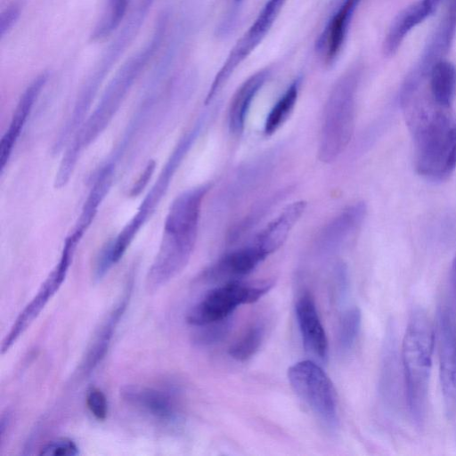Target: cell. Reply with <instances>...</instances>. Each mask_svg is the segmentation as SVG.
<instances>
[{"label":"cell","mask_w":456,"mask_h":456,"mask_svg":"<svg viewBox=\"0 0 456 456\" xmlns=\"http://www.w3.org/2000/svg\"><path fill=\"white\" fill-rule=\"evenodd\" d=\"M167 25L168 13L163 12L156 20L151 37L119 68L109 82L96 107L74 134L63 154L54 178L56 189H61L69 183L83 151L111 122L134 82L160 48Z\"/></svg>","instance_id":"6da1fadb"},{"label":"cell","mask_w":456,"mask_h":456,"mask_svg":"<svg viewBox=\"0 0 456 456\" xmlns=\"http://www.w3.org/2000/svg\"><path fill=\"white\" fill-rule=\"evenodd\" d=\"M210 188L211 183H207L188 189L172 202L158 253L147 274L149 292L165 286L187 265L197 240L202 202Z\"/></svg>","instance_id":"7a4b0ae2"},{"label":"cell","mask_w":456,"mask_h":456,"mask_svg":"<svg viewBox=\"0 0 456 456\" xmlns=\"http://www.w3.org/2000/svg\"><path fill=\"white\" fill-rule=\"evenodd\" d=\"M434 330L426 311L414 308L410 315L401 346V363L405 403L415 426L425 424L434 350Z\"/></svg>","instance_id":"3957f363"},{"label":"cell","mask_w":456,"mask_h":456,"mask_svg":"<svg viewBox=\"0 0 456 456\" xmlns=\"http://www.w3.org/2000/svg\"><path fill=\"white\" fill-rule=\"evenodd\" d=\"M416 168L430 180H444L456 167V122L448 109L439 108L410 127Z\"/></svg>","instance_id":"277c9868"},{"label":"cell","mask_w":456,"mask_h":456,"mask_svg":"<svg viewBox=\"0 0 456 456\" xmlns=\"http://www.w3.org/2000/svg\"><path fill=\"white\" fill-rule=\"evenodd\" d=\"M359 74L350 70L335 83L327 99L320 135L318 157L331 163L351 141L355 120V101Z\"/></svg>","instance_id":"5b68a950"},{"label":"cell","mask_w":456,"mask_h":456,"mask_svg":"<svg viewBox=\"0 0 456 456\" xmlns=\"http://www.w3.org/2000/svg\"><path fill=\"white\" fill-rule=\"evenodd\" d=\"M207 114H202L194 126L180 138L159 172L157 180L139 206L136 214L124 226L119 233L108 243L110 255L115 264L118 263L123 257L134 237L149 218H151L156 208H158L159 202L166 195L172 179L183 162V159L200 136L207 122Z\"/></svg>","instance_id":"8992f818"},{"label":"cell","mask_w":456,"mask_h":456,"mask_svg":"<svg viewBox=\"0 0 456 456\" xmlns=\"http://www.w3.org/2000/svg\"><path fill=\"white\" fill-rule=\"evenodd\" d=\"M290 386L298 398L329 430L338 424L337 395L331 380L316 362H298L288 370Z\"/></svg>","instance_id":"52a82bcc"},{"label":"cell","mask_w":456,"mask_h":456,"mask_svg":"<svg viewBox=\"0 0 456 456\" xmlns=\"http://www.w3.org/2000/svg\"><path fill=\"white\" fill-rule=\"evenodd\" d=\"M154 1L138 0L137 5L129 19L106 48L99 62L83 85L72 110L75 118L82 119L86 117V113L106 76L119 60L126 47L136 37Z\"/></svg>","instance_id":"ba28073f"},{"label":"cell","mask_w":456,"mask_h":456,"mask_svg":"<svg viewBox=\"0 0 456 456\" xmlns=\"http://www.w3.org/2000/svg\"><path fill=\"white\" fill-rule=\"evenodd\" d=\"M270 281L249 284L232 281L208 291L187 314L189 324L200 327L232 317L234 310L244 304H251L261 298L273 287Z\"/></svg>","instance_id":"9c48e42d"},{"label":"cell","mask_w":456,"mask_h":456,"mask_svg":"<svg viewBox=\"0 0 456 456\" xmlns=\"http://www.w3.org/2000/svg\"><path fill=\"white\" fill-rule=\"evenodd\" d=\"M82 236L71 232L65 240L59 259L30 302L26 305L11 326L2 344V354L7 352L39 315L66 279Z\"/></svg>","instance_id":"30bf717a"},{"label":"cell","mask_w":456,"mask_h":456,"mask_svg":"<svg viewBox=\"0 0 456 456\" xmlns=\"http://www.w3.org/2000/svg\"><path fill=\"white\" fill-rule=\"evenodd\" d=\"M287 0H267L254 22L231 49L207 94L209 104L225 86L235 69L251 54L268 34Z\"/></svg>","instance_id":"8fae6325"},{"label":"cell","mask_w":456,"mask_h":456,"mask_svg":"<svg viewBox=\"0 0 456 456\" xmlns=\"http://www.w3.org/2000/svg\"><path fill=\"white\" fill-rule=\"evenodd\" d=\"M439 375L444 409L452 418L456 413V317L443 305L437 318Z\"/></svg>","instance_id":"7c38bea8"},{"label":"cell","mask_w":456,"mask_h":456,"mask_svg":"<svg viewBox=\"0 0 456 456\" xmlns=\"http://www.w3.org/2000/svg\"><path fill=\"white\" fill-rule=\"evenodd\" d=\"M120 395L127 404L159 421L174 423L181 416L180 401L173 389L128 385Z\"/></svg>","instance_id":"4fadbf2b"},{"label":"cell","mask_w":456,"mask_h":456,"mask_svg":"<svg viewBox=\"0 0 456 456\" xmlns=\"http://www.w3.org/2000/svg\"><path fill=\"white\" fill-rule=\"evenodd\" d=\"M366 213V205L362 201L346 208L320 232L315 240V252L328 256L340 251L358 233Z\"/></svg>","instance_id":"5bb4252c"},{"label":"cell","mask_w":456,"mask_h":456,"mask_svg":"<svg viewBox=\"0 0 456 456\" xmlns=\"http://www.w3.org/2000/svg\"><path fill=\"white\" fill-rule=\"evenodd\" d=\"M295 313L305 350L318 361L326 362L329 345L313 296L305 292L297 300Z\"/></svg>","instance_id":"9a60e30c"},{"label":"cell","mask_w":456,"mask_h":456,"mask_svg":"<svg viewBox=\"0 0 456 456\" xmlns=\"http://www.w3.org/2000/svg\"><path fill=\"white\" fill-rule=\"evenodd\" d=\"M49 73L44 71L35 77L21 94L12 113L9 126L0 142V170L4 171L12 150L32 112L33 107L44 89Z\"/></svg>","instance_id":"2e32d148"},{"label":"cell","mask_w":456,"mask_h":456,"mask_svg":"<svg viewBox=\"0 0 456 456\" xmlns=\"http://www.w3.org/2000/svg\"><path fill=\"white\" fill-rule=\"evenodd\" d=\"M267 256L253 242L226 253L204 273L209 281H239L252 273Z\"/></svg>","instance_id":"e0dca14e"},{"label":"cell","mask_w":456,"mask_h":456,"mask_svg":"<svg viewBox=\"0 0 456 456\" xmlns=\"http://www.w3.org/2000/svg\"><path fill=\"white\" fill-rule=\"evenodd\" d=\"M131 287L132 284L128 283L123 296L109 313V315L94 335L80 366L84 374H89L105 357L115 330L126 309L132 291Z\"/></svg>","instance_id":"ac0fdd59"},{"label":"cell","mask_w":456,"mask_h":456,"mask_svg":"<svg viewBox=\"0 0 456 456\" xmlns=\"http://www.w3.org/2000/svg\"><path fill=\"white\" fill-rule=\"evenodd\" d=\"M306 208V201L298 200L288 205L254 238L252 242L267 256L280 248L290 231L301 218Z\"/></svg>","instance_id":"d6986e66"},{"label":"cell","mask_w":456,"mask_h":456,"mask_svg":"<svg viewBox=\"0 0 456 456\" xmlns=\"http://www.w3.org/2000/svg\"><path fill=\"white\" fill-rule=\"evenodd\" d=\"M394 330L388 329L386 335L379 378V393L384 403L392 409L401 403L402 386L400 379L401 357L397 351ZM405 395V394H404Z\"/></svg>","instance_id":"ffe728a7"},{"label":"cell","mask_w":456,"mask_h":456,"mask_svg":"<svg viewBox=\"0 0 456 456\" xmlns=\"http://www.w3.org/2000/svg\"><path fill=\"white\" fill-rule=\"evenodd\" d=\"M358 3L359 0H344L321 35L318 48L327 64L339 54Z\"/></svg>","instance_id":"44dd1931"},{"label":"cell","mask_w":456,"mask_h":456,"mask_svg":"<svg viewBox=\"0 0 456 456\" xmlns=\"http://www.w3.org/2000/svg\"><path fill=\"white\" fill-rule=\"evenodd\" d=\"M268 77L267 69L258 70L248 77L236 90L228 112L229 128L233 134L239 135L242 133L252 102Z\"/></svg>","instance_id":"7402d4cb"},{"label":"cell","mask_w":456,"mask_h":456,"mask_svg":"<svg viewBox=\"0 0 456 456\" xmlns=\"http://www.w3.org/2000/svg\"><path fill=\"white\" fill-rule=\"evenodd\" d=\"M428 77L433 100L442 108L450 109L456 95V67L441 60L432 67Z\"/></svg>","instance_id":"603a6c76"},{"label":"cell","mask_w":456,"mask_h":456,"mask_svg":"<svg viewBox=\"0 0 456 456\" xmlns=\"http://www.w3.org/2000/svg\"><path fill=\"white\" fill-rule=\"evenodd\" d=\"M431 14L421 1L411 5L395 20L384 43L387 54L394 53L405 36Z\"/></svg>","instance_id":"cb8c5ba5"},{"label":"cell","mask_w":456,"mask_h":456,"mask_svg":"<svg viewBox=\"0 0 456 456\" xmlns=\"http://www.w3.org/2000/svg\"><path fill=\"white\" fill-rule=\"evenodd\" d=\"M266 334L264 320L254 321L228 349L229 355L238 361L246 362L261 347Z\"/></svg>","instance_id":"d4e9b609"},{"label":"cell","mask_w":456,"mask_h":456,"mask_svg":"<svg viewBox=\"0 0 456 456\" xmlns=\"http://www.w3.org/2000/svg\"><path fill=\"white\" fill-rule=\"evenodd\" d=\"M130 0H107L101 17L91 34L92 42H99L110 37L124 20Z\"/></svg>","instance_id":"484cf974"},{"label":"cell","mask_w":456,"mask_h":456,"mask_svg":"<svg viewBox=\"0 0 456 456\" xmlns=\"http://www.w3.org/2000/svg\"><path fill=\"white\" fill-rule=\"evenodd\" d=\"M300 79L294 80L268 113L264 133L266 135L274 134L292 113L298 97Z\"/></svg>","instance_id":"4316f807"},{"label":"cell","mask_w":456,"mask_h":456,"mask_svg":"<svg viewBox=\"0 0 456 456\" xmlns=\"http://www.w3.org/2000/svg\"><path fill=\"white\" fill-rule=\"evenodd\" d=\"M362 313L357 306L347 309L342 315L338 326V345L344 354L349 353L359 336Z\"/></svg>","instance_id":"83f0119b"},{"label":"cell","mask_w":456,"mask_h":456,"mask_svg":"<svg viewBox=\"0 0 456 456\" xmlns=\"http://www.w3.org/2000/svg\"><path fill=\"white\" fill-rule=\"evenodd\" d=\"M232 326V317L215 322L200 329L196 334V341L201 345H213L226 337Z\"/></svg>","instance_id":"f1b7e54d"},{"label":"cell","mask_w":456,"mask_h":456,"mask_svg":"<svg viewBox=\"0 0 456 456\" xmlns=\"http://www.w3.org/2000/svg\"><path fill=\"white\" fill-rule=\"evenodd\" d=\"M79 453L77 444L70 438L61 437L45 444L39 454L43 456H75Z\"/></svg>","instance_id":"f546056e"},{"label":"cell","mask_w":456,"mask_h":456,"mask_svg":"<svg viewBox=\"0 0 456 456\" xmlns=\"http://www.w3.org/2000/svg\"><path fill=\"white\" fill-rule=\"evenodd\" d=\"M86 403L91 414L98 420H104L108 415V402L104 393L95 387H90L86 395Z\"/></svg>","instance_id":"4dcf8cb0"},{"label":"cell","mask_w":456,"mask_h":456,"mask_svg":"<svg viewBox=\"0 0 456 456\" xmlns=\"http://www.w3.org/2000/svg\"><path fill=\"white\" fill-rule=\"evenodd\" d=\"M20 15V5L18 3L9 4L0 16V37L4 38L13 28Z\"/></svg>","instance_id":"1f68e13d"},{"label":"cell","mask_w":456,"mask_h":456,"mask_svg":"<svg viewBox=\"0 0 456 456\" xmlns=\"http://www.w3.org/2000/svg\"><path fill=\"white\" fill-rule=\"evenodd\" d=\"M154 167H155L154 161H151L148 163L144 171L142 172V174L140 175L139 179L135 182V183L132 187L131 192H130L131 196L137 195L142 190V188L148 183V180L151 177V175L154 170Z\"/></svg>","instance_id":"d6a6232c"},{"label":"cell","mask_w":456,"mask_h":456,"mask_svg":"<svg viewBox=\"0 0 456 456\" xmlns=\"http://www.w3.org/2000/svg\"><path fill=\"white\" fill-rule=\"evenodd\" d=\"M450 287L452 298L456 305V256L454 257L450 273Z\"/></svg>","instance_id":"836d02e7"},{"label":"cell","mask_w":456,"mask_h":456,"mask_svg":"<svg viewBox=\"0 0 456 456\" xmlns=\"http://www.w3.org/2000/svg\"><path fill=\"white\" fill-rule=\"evenodd\" d=\"M422 4L425 5V7L428 9L431 14L436 10L437 6L439 5L441 0H421Z\"/></svg>","instance_id":"e575fe53"}]
</instances>
